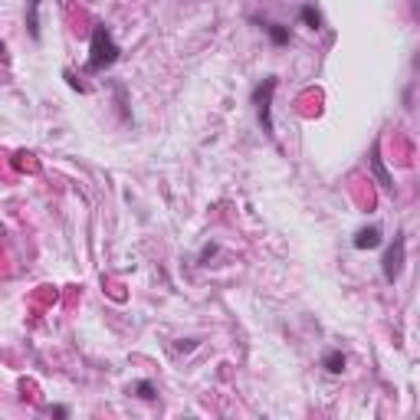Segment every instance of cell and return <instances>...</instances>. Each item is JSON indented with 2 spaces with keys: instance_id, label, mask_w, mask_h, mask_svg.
Here are the masks:
<instances>
[{
  "instance_id": "cell-11",
  "label": "cell",
  "mask_w": 420,
  "mask_h": 420,
  "mask_svg": "<svg viewBox=\"0 0 420 420\" xmlns=\"http://www.w3.org/2000/svg\"><path fill=\"white\" fill-rule=\"evenodd\" d=\"M217 250H220V247H217V243H207V247L200 250V256H198V263H200V266H207V263L213 260V256H217Z\"/></svg>"
},
{
  "instance_id": "cell-6",
  "label": "cell",
  "mask_w": 420,
  "mask_h": 420,
  "mask_svg": "<svg viewBox=\"0 0 420 420\" xmlns=\"http://www.w3.org/2000/svg\"><path fill=\"white\" fill-rule=\"evenodd\" d=\"M299 20H302V26H309V30H325V17H322V10L315 7V3H302L299 7Z\"/></svg>"
},
{
  "instance_id": "cell-10",
  "label": "cell",
  "mask_w": 420,
  "mask_h": 420,
  "mask_svg": "<svg viewBox=\"0 0 420 420\" xmlns=\"http://www.w3.org/2000/svg\"><path fill=\"white\" fill-rule=\"evenodd\" d=\"M132 391H135V397H141V401H155V397H158V391H155L151 381H138Z\"/></svg>"
},
{
  "instance_id": "cell-8",
  "label": "cell",
  "mask_w": 420,
  "mask_h": 420,
  "mask_svg": "<svg viewBox=\"0 0 420 420\" xmlns=\"http://www.w3.org/2000/svg\"><path fill=\"white\" fill-rule=\"evenodd\" d=\"M322 368L329 371V374H342V371H345V355H342L338 348H329V351L322 355Z\"/></svg>"
},
{
  "instance_id": "cell-3",
  "label": "cell",
  "mask_w": 420,
  "mask_h": 420,
  "mask_svg": "<svg viewBox=\"0 0 420 420\" xmlns=\"http://www.w3.org/2000/svg\"><path fill=\"white\" fill-rule=\"evenodd\" d=\"M404 250H408V240H404V234L394 236V243L384 250V260H381V272L384 279L394 286L397 279H401V270H404Z\"/></svg>"
},
{
  "instance_id": "cell-4",
  "label": "cell",
  "mask_w": 420,
  "mask_h": 420,
  "mask_svg": "<svg viewBox=\"0 0 420 420\" xmlns=\"http://www.w3.org/2000/svg\"><path fill=\"white\" fill-rule=\"evenodd\" d=\"M368 164H371V174L378 177V184H381L384 191L391 194V191H394V177H391V174H387V168H384V158H381V141H374V145H371V158H368Z\"/></svg>"
},
{
  "instance_id": "cell-9",
  "label": "cell",
  "mask_w": 420,
  "mask_h": 420,
  "mask_svg": "<svg viewBox=\"0 0 420 420\" xmlns=\"http://www.w3.org/2000/svg\"><path fill=\"white\" fill-rule=\"evenodd\" d=\"M266 33H270V40L276 43V46H289V26H283V24H266Z\"/></svg>"
},
{
  "instance_id": "cell-7",
  "label": "cell",
  "mask_w": 420,
  "mask_h": 420,
  "mask_svg": "<svg viewBox=\"0 0 420 420\" xmlns=\"http://www.w3.org/2000/svg\"><path fill=\"white\" fill-rule=\"evenodd\" d=\"M40 3L43 0H26V33H30V40L33 43H40Z\"/></svg>"
},
{
  "instance_id": "cell-12",
  "label": "cell",
  "mask_w": 420,
  "mask_h": 420,
  "mask_svg": "<svg viewBox=\"0 0 420 420\" xmlns=\"http://www.w3.org/2000/svg\"><path fill=\"white\" fill-rule=\"evenodd\" d=\"M198 348V338H181V342H174V351L177 355H187V351H194Z\"/></svg>"
},
{
  "instance_id": "cell-14",
  "label": "cell",
  "mask_w": 420,
  "mask_h": 420,
  "mask_svg": "<svg viewBox=\"0 0 420 420\" xmlns=\"http://www.w3.org/2000/svg\"><path fill=\"white\" fill-rule=\"evenodd\" d=\"M50 414H53V417H69V408H62V404H53Z\"/></svg>"
},
{
  "instance_id": "cell-5",
  "label": "cell",
  "mask_w": 420,
  "mask_h": 420,
  "mask_svg": "<svg viewBox=\"0 0 420 420\" xmlns=\"http://www.w3.org/2000/svg\"><path fill=\"white\" fill-rule=\"evenodd\" d=\"M355 250H378L381 247V227H361L355 240H351Z\"/></svg>"
},
{
  "instance_id": "cell-2",
  "label": "cell",
  "mask_w": 420,
  "mask_h": 420,
  "mask_svg": "<svg viewBox=\"0 0 420 420\" xmlns=\"http://www.w3.org/2000/svg\"><path fill=\"white\" fill-rule=\"evenodd\" d=\"M276 89H279V79L276 76H266L263 82H256L253 89V112H256V122L266 135H276V125H272V96H276Z\"/></svg>"
},
{
  "instance_id": "cell-1",
  "label": "cell",
  "mask_w": 420,
  "mask_h": 420,
  "mask_svg": "<svg viewBox=\"0 0 420 420\" xmlns=\"http://www.w3.org/2000/svg\"><path fill=\"white\" fill-rule=\"evenodd\" d=\"M122 56V46L115 43L112 30L105 24H92V40H89V60H86V73H105L112 69Z\"/></svg>"
},
{
  "instance_id": "cell-13",
  "label": "cell",
  "mask_w": 420,
  "mask_h": 420,
  "mask_svg": "<svg viewBox=\"0 0 420 420\" xmlns=\"http://www.w3.org/2000/svg\"><path fill=\"white\" fill-rule=\"evenodd\" d=\"M62 79H66V82H69V86H73V89H79V92H86V86H82V82H79V79H76V76L69 73V69L62 73Z\"/></svg>"
}]
</instances>
